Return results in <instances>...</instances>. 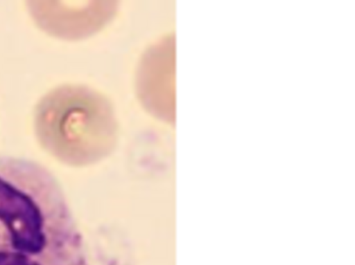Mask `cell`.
Returning <instances> with one entry per match:
<instances>
[{
	"label": "cell",
	"instance_id": "cell-3",
	"mask_svg": "<svg viewBox=\"0 0 355 265\" xmlns=\"http://www.w3.org/2000/svg\"><path fill=\"white\" fill-rule=\"evenodd\" d=\"M28 7L37 25L48 33L66 39L88 37L105 27L114 17V1H28Z\"/></svg>",
	"mask_w": 355,
	"mask_h": 265
},
{
	"label": "cell",
	"instance_id": "cell-4",
	"mask_svg": "<svg viewBox=\"0 0 355 265\" xmlns=\"http://www.w3.org/2000/svg\"><path fill=\"white\" fill-rule=\"evenodd\" d=\"M174 38L168 36L143 57L137 76V91L145 108L166 121L174 118Z\"/></svg>",
	"mask_w": 355,
	"mask_h": 265
},
{
	"label": "cell",
	"instance_id": "cell-1",
	"mask_svg": "<svg viewBox=\"0 0 355 265\" xmlns=\"http://www.w3.org/2000/svg\"><path fill=\"white\" fill-rule=\"evenodd\" d=\"M82 239L55 190L0 177V265H82Z\"/></svg>",
	"mask_w": 355,
	"mask_h": 265
},
{
	"label": "cell",
	"instance_id": "cell-2",
	"mask_svg": "<svg viewBox=\"0 0 355 265\" xmlns=\"http://www.w3.org/2000/svg\"><path fill=\"white\" fill-rule=\"evenodd\" d=\"M33 125L42 147L68 163L105 154L114 143L117 127L107 98L80 84H63L49 91L36 104Z\"/></svg>",
	"mask_w": 355,
	"mask_h": 265
}]
</instances>
